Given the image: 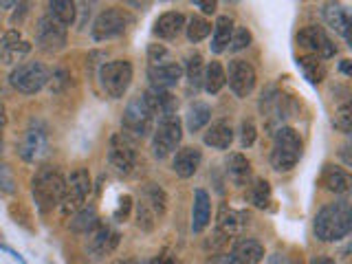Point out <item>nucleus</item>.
Returning a JSON list of instances; mask_svg holds the SVG:
<instances>
[{
	"mask_svg": "<svg viewBox=\"0 0 352 264\" xmlns=\"http://www.w3.org/2000/svg\"><path fill=\"white\" fill-rule=\"evenodd\" d=\"M315 236L322 242H339L344 240L350 229H352V212H350V203L346 198L335 203H328L317 212L315 216Z\"/></svg>",
	"mask_w": 352,
	"mask_h": 264,
	"instance_id": "obj_1",
	"label": "nucleus"
},
{
	"mask_svg": "<svg viewBox=\"0 0 352 264\" xmlns=\"http://www.w3.org/2000/svg\"><path fill=\"white\" fill-rule=\"evenodd\" d=\"M64 187H66V179L58 168L44 165V168L36 172V176H33V181H31V194H33V203L40 209V214H49L55 207H60Z\"/></svg>",
	"mask_w": 352,
	"mask_h": 264,
	"instance_id": "obj_2",
	"label": "nucleus"
},
{
	"mask_svg": "<svg viewBox=\"0 0 352 264\" xmlns=\"http://www.w3.org/2000/svg\"><path fill=\"white\" fill-rule=\"evenodd\" d=\"M304 143L300 132L291 126H280L273 137V150H271V168L275 172H291L297 161L302 159Z\"/></svg>",
	"mask_w": 352,
	"mask_h": 264,
	"instance_id": "obj_3",
	"label": "nucleus"
},
{
	"mask_svg": "<svg viewBox=\"0 0 352 264\" xmlns=\"http://www.w3.org/2000/svg\"><path fill=\"white\" fill-rule=\"evenodd\" d=\"M139 141L132 139L130 135H126L124 130L115 132L110 137V146H108V163L113 172L117 176H130L132 172L137 170L139 163Z\"/></svg>",
	"mask_w": 352,
	"mask_h": 264,
	"instance_id": "obj_4",
	"label": "nucleus"
},
{
	"mask_svg": "<svg viewBox=\"0 0 352 264\" xmlns=\"http://www.w3.org/2000/svg\"><path fill=\"white\" fill-rule=\"evenodd\" d=\"M154 113L150 110V106L146 104L143 95H135L128 102L124 117H121V128H124L126 135H130L132 139H146L150 132L154 130Z\"/></svg>",
	"mask_w": 352,
	"mask_h": 264,
	"instance_id": "obj_5",
	"label": "nucleus"
},
{
	"mask_svg": "<svg viewBox=\"0 0 352 264\" xmlns=\"http://www.w3.org/2000/svg\"><path fill=\"white\" fill-rule=\"evenodd\" d=\"M181 139H183V124L179 115L159 117L157 128L152 130V154L157 159H168L181 146Z\"/></svg>",
	"mask_w": 352,
	"mask_h": 264,
	"instance_id": "obj_6",
	"label": "nucleus"
},
{
	"mask_svg": "<svg viewBox=\"0 0 352 264\" xmlns=\"http://www.w3.org/2000/svg\"><path fill=\"white\" fill-rule=\"evenodd\" d=\"M132 75H135V69L128 60L104 62L99 69V84L110 99H121L132 84Z\"/></svg>",
	"mask_w": 352,
	"mask_h": 264,
	"instance_id": "obj_7",
	"label": "nucleus"
},
{
	"mask_svg": "<svg viewBox=\"0 0 352 264\" xmlns=\"http://www.w3.org/2000/svg\"><path fill=\"white\" fill-rule=\"evenodd\" d=\"M51 71L42 62H22L18 64L9 75V84L16 88L18 93L36 95L49 84Z\"/></svg>",
	"mask_w": 352,
	"mask_h": 264,
	"instance_id": "obj_8",
	"label": "nucleus"
},
{
	"mask_svg": "<svg viewBox=\"0 0 352 264\" xmlns=\"http://www.w3.org/2000/svg\"><path fill=\"white\" fill-rule=\"evenodd\" d=\"M130 25V18L128 14L121 7H108L99 14L91 27V38L95 42H106V40H113L124 36V31Z\"/></svg>",
	"mask_w": 352,
	"mask_h": 264,
	"instance_id": "obj_9",
	"label": "nucleus"
},
{
	"mask_svg": "<svg viewBox=\"0 0 352 264\" xmlns=\"http://www.w3.org/2000/svg\"><path fill=\"white\" fill-rule=\"evenodd\" d=\"M91 174H88L86 168H77L75 172H71V176L66 179V187H64V196H62V203L60 209L64 216L75 214L86 201L88 192H91Z\"/></svg>",
	"mask_w": 352,
	"mask_h": 264,
	"instance_id": "obj_10",
	"label": "nucleus"
},
{
	"mask_svg": "<svg viewBox=\"0 0 352 264\" xmlns=\"http://www.w3.org/2000/svg\"><path fill=\"white\" fill-rule=\"evenodd\" d=\"M18 154L27 163H42L51 154L49 135L42 124H31L18 143Z\"/></svg>",
	"mask_w": 352,
	"mask_h": 264,
	"instance_id": "obj_11",
	"label": "nucleus"
},
{
	"mask_svg": "<svg viewBox=\"0 0 352 264\" xmlns=\"http://www.w3.org/2000/svg\"><path fill=\"white\" fill-rule=\"evenodd\" d=\"M69 42V33H66V27L58 25L55 20H51L49 16H42L38 20L36 27V47L44 53H58L66 47Z\"/></svg>",
	"mask_w": 352,
	"mask_h": 264,
	"instance_id": "obj_12",
	"label": "nucleus"
},
{
	"mask_svg": "<svg viewBox=\"0 0 352 264\" xmlns=\"http://www.w3.org/2000/svg\"><path fill=\"white\" fill-rule=\"evenodd\" d=\"M225 77L229 82V88L234 91L236 97L245 99L253 93V88H256V69L247 62V60H231L229 62V69L225 71Z\"/></svg>",
	"mask_w": 352,
	"mask_h": 264,
	"instance_id": "obj_13",
	"label": "nucleus"
},
{
	"mask_svg": "<svg viewBox=\"0 0 352 264\" xmlns=\"http://www.w3.org/2000/svg\"><path fill=\"white\" fill-rule=\"evenodd\" d=\"M119 231H115L110 225H104V223H99L91 234H88V253H91V258L93 260H104L106 256H110L117 245H119Z\"/></svg>",
	"mask_w": 352,
	"mask_h": 264,
	"instance_id": "obj_14",
	"label": "nucleus"
},
{
	"mask_svg": "<svg viewBox=\"0 0 352 264\" xmlns=\"http://www.w3.org/2000/svg\"><path fill=\"white\" fill-rule=\"evenodd\" d=\"M31 51V44L22 38L18 29H9L3 38H0V62L3 64H18L22 58H27Z\"/></svg>",
	"mask_w": 352,
	"mask_h": 264,
	"instance_id": "obj_15",
	"label": "nucleus"
},
{
	"mask_svg": "<svg viewBox=\"0 0 352 264\" xmlns=\"http://www.w3.org/2000/svg\"><path fill=\"white\" fill-rule=\"evenodd\" d=\"M249 225V214L247 212H238V209H231L227 203L220 205L218 209V220H216V231H220L227 238L240 236L242 229Z\"/></svg>",
	"mask_w": 352,
	"mask_h": 264,
	"instance_id": "obj_16",
	"label": "nucleus"
},
{
	"mask_svg": "<svg viewBox=\"0 0 352 264\" xmlns=\"http://www.w3.org/2000/svg\"><path fill=\"white\" fill-rule=\"evenodd\" d=\"M183 66L179 62H168L161 66H148V80L152 88H161V91H170L172 86L181 82Z\"/></svg>",
	"mask_w": 352,
	"mask_h": 264,
	"instance_id": "obj_17",
	"label": "nucleus"
},
{
	"mask_svg": "<svg viewBox=\"0 0 352 264\" xmlns=\"http://www.w3.org/2000/svg\"><path fill=\"white\" fill-rule=\"evenodd\" d=\"M201 161H203V152L194 146H187L176 150L172 159V170L179 179H192L198 172V168H201Z\"/></svg>",
	"mask_w": 352,
	"mask_h": 264,
	"instance_id": "obj_18",
	"label": "nucleus"
},
{
	"mask_svg": "<svg viewBox=\"0 0 352 264\" xmlns=\"http://www.w3.org/2000/svg\"><path fill=\"white\" fill-rule=\"evenodd\" d=\"M231 264H260L264 260V245L256 238H240L229 253Z\"/></svg>",
	"mask_w": 352,
	"mask_h": 264,
	"instance_id": "obj_19",
	"label": "nucleus"
},
{
	"mask_svg": "<svg viewBox=\"0 0 352 264\" xmlns=\"http://www.w3.org/2000/svg\"><path fill=\"white\" fill-rule=\"evenodd\" d=\"M319 183H322V187L326 192L335 194V196L350 192V174L344 168H339V165H333V163L324 165L322 176H319Z\"/></svg>",
	"mask_w": 352,
	"mask_h": 264,
	"instance_id": "obj_20",
	"label": "nucleus"
},
{
	"mask_svg": "<svg viewBox=\"0 0 352 264\" xmlns=\"http://www.w3.org/2000/svg\"><path fill=\"white\" fill-rule=\"evenodd\" d=\"M143 99H146V104L150 106V110L157 119L165 115H176V110H179V102H176V97L170 91H161V88L150 86L148 91L143 93Z\"/></svg>",
	"mask_w": 352,
	"mask_h": 264,
	"instance_id": "obj_21",
	"label": "nucleus"
},
{
	"mask_svg": "<svg viewBox=\"0 0 352 264\" xmlns=\"http://www.w3.org/2000/svg\"><path fill=\"white\" fill-rule=\"evenodd\" d=\"M322 16L326 20V25L333 29L335 33H341V36L346 38L348 47H352V38H350L352 22H350L348 11L341 7V5H337V3H326L324 9H322Z\"/></svg>",
	"mask_w": 352,
	"mask_h": 264,
	"instance_id": "obj_22",
	"label": "nucleus"
},
{
	"mask_svg": "<svg viewBox=\"0 0 352 264\" xmlns=\"http://www.w3.org/2000/svg\"><path fill=\"white\" fill-rule=\"evenodd\" d=\"M209 220H212V198L205 190L194 192V203H192V231L194 234H203L207 229Z\"/></svg>",
	"mask_w": 352,
	"mask_h": 264,
	"instance_id": "obj_23",
	"label": "nucleus"
},
{
	"mask_svg": "<svg viewBox=\"0 0 352 264\" xmlns=\"http://www.w3.org/2000/svg\"><path fill=\"white\" fill-rule=\"evenodd\" d=\"M139 203L146 205L159 220L165 216V212H168V194H165V190L159 183H146V185H143L141 194H139Z\"/></svg>",
	"mask_w": 352,
	"mask_h": 264,
	"instance_id": "obj_24",
	"label": "nucleus"
},
{
	"mask_svg": "<svg viewBox=\"0 0 352 264\" xmlns=\"http://www.w3.org/2000/svg\"><path fill=\"white\" fill-rule=\"evenodd\" d=\"M203 141H205V146L214 150H229L231 143H234V128H231L227 119H218L207 128Z\"/></svg>",
	"mask_w": 352,
	"mask_h": 264,
	"instance_id": "obj_25",
	"label": "nucleus"
},
{
	"mask_svg": "<svg viewBox=\"0 0 352 264\" xmlns=\"http://www.w3.org/2000/svg\"><path fill=\"white\" fill-rule=\"evenodd\" d=\"M185 29V16L181 11H165L154 20V36L161 40H174Z\"/></svg>",
	"mask_w": 352,
	"mask_h": 264,
	"instance_id": "obj_26",
	"label": "nucleus"
},
{
	"mask_svg": "<svg viewBox=\"0 0 352 264\" xmlns=\"http://www.w3.org/2000/svg\"><path fill=\"white\" fill-rule=\"evenodd\" d=\"M185 80H187V88L194 91V95L203 88V77H205V60L203 55L194 51L185 58Z\"/></svg>",
	"mask_w": 352,
	"mask_h": 264,
	"instance_id": "obj_27",
	"label": "nucleus"
},
{
	"mask_svg": "<svg viewBox=\"0 0 352 264\" xmlns=\"http://www.w3.org/2000/svg\"><path fill=\"white\" fill-rule=\"evenodd\" d=\"M231 33H234V18H231V16H218L216 18V25H214L212 44H209L212 53L220 55V53H225L229 49Z\"/></svg>",
	"mask_w": 352,
	"mask_h": 264,
	"instance_id": "obj_28",
	"label": "nucleus"
},
{
	"mask_svg": "<svg viewBox=\"0 0 352 264\" xmlns=\"http://www.w3.org/2000/svg\"><path fill=\"white\" fill-rule=\"evenodd\" d=\"M99 223H102V220H99L97 207L95 205H82L71 216L69 227H71V231H75V234H91Z\"/></svg>",
	"mask_w": 352,
	"mask_h": 264,
	"instance_id": "obj_29",
	"label": "nucleus"
},
{
	"mask_svg": "<svg viewBox=\"0 0 352 264\" xmlns=\"http://www.w3.org/2000/svg\"><path fill=\"white\" fill-rule=\"evenodd\" d=\"M227 174L236 185H240V187L247 185V181L251 179V161L240 152L229 154L227 157Z\"/></svg>",
	"mask_w": 352,
	"mask_h": 264,
	"instance_id": "obj_30",
	"label": "nucleus"
},
{
	"mask_svg": "<svg viewBox=\"0 0 352 264\" xmlns=\"http://www.w3.org/2000/svg\"><path fill=\"white\" fill-rule=\"evenodd\" d=\"M326 38H328V33L324 29L311 25V27H304L300 33H297V44H300L302 49H306L308 55H319Z\"/></svg>",
	"mask_w": 352,
	"mask_h": 264,
	"instance_id": "obj_31",
	"label": "nucleus"
},
{
	"mask_svg": "<svg viewBox=\"0 0 352 264\" xmlns=\"http://www.w3.org/2000/svg\"><path fill=\"white\" fill-rule=\"evenodd\" d=\"M297 66H300V71L304 75V80H308V84L317 86L324 82L326 66L317 55H302V58H297Z\"/></svg>",
	"mask_w": 352,
	"mask_h": 264,
	"instance_id": "obj_32",
	"label": "nucleus"
},
{
	"mask_svg": "<svg viewBox=\"0 0 352 264\" xmlns=\"http://www.w3.org/2000/svg\"><path fill=\"white\" fill-rule=\"evenodd\" d=\"M47 16L62 27H71L75 25V18H77V5L71 3V0H53V3H49Z\"/></svg>",
	"mask_w": 352,
	"mask_h": 264,
	"instance_id": "obj_33",
	"label": "nucleus"
},
{
	"mask_svg": "<svg viewBox=\"0 0 352 264\" xmlns=\"http://www.w3.org/2000/svg\"><path fill=\"white\" fill-rule=\"evenodd\" d=\"M227 84V77H225V66L212 60L205 66V77H203V88L209 95H218L223 91V86Z\"/></svg>",
	"mask_w": 352,
	"mask_h": 264,
	"instance_id": "obj_34",
	"label": "nucleus"
},
{
	"mask_svg": "<svg viewBox=\"0 0 352 264\" xmlns=\"http://www.w3.org/2000/svg\"><path fill=\"white\" fill-rule=\"evenodd\" d=\"M209 121H212V106L205 104V102H194L187 110V119H185V126L190 132H198L203 130Z\"/></svg>",
	"mask_w": 352,
	"mask_h": 264,
	"instance_id": "obj_35",
	"label": "nucleus"
},
{
	"mask_svg": "<svg viewBox=\"0 0 352 264\" xmlns=\"http://www.w3.org/2000/svg\"><path fill=\"white\" fill-rule=\"evenodd\" d=\"M209 31H212V25L203 16H192L190 20H185V33L192 44L203 42L209 36Z\"/></svg>",
	"mask_w": 352,
	"mask_h": 264,
	"instance_id": "obj_36",
	"label": "nucleus"
},
{
	"mask_svg": "<svg viewBox=\"0 0 352 264\" xmlns=\"http://www.w3.org/2000/svg\"><path fill=\"white\" fill-rule=\"evenodd\" d=\"M273 201L271 183L267 179H256L251 185V203L258 209H267Z\"/></svg>",
	"mask_w": 352,
	"mask_h": 264,
	"instance_id": "obj_37",
	"label": "nucleus"
},
{
	"mask_svg": "<svg viewBox=\"0 0 352 264\" xmlns=\"http://www.w3.org/2000/svg\"><path fill=\"white\" fill-rule=\"evenodd\" d=\"M333 126H335V130L344 132V135H348V132H350V128H352V106H350L348 99L344 104H339V108L335 110Z\"/></svg>",
	"mask_w": 352,
	"mask_h": 264,
	"instance_id": "obj_38",
	"label": "nucleus"
},
{
	"mask_svg": "<svg viewBox=\"0 0 352 264\" xmlns=\"http://www.w3.org/2000/svg\"><path fill=\"white\" fill-rule=\"evenodd\" d=\"M71 84V73L66 71V69H62V66H58V69H53V73L49 75V88H51V93H55V95H60V93H64L66 91V86Z\"/></svg>",
	"mask_w": 352,
	"mask_h": 264,
	"instance_id": "obj_39",
	"label": "nucleus"
},
{
	"mask_svg": "<svg viewBox=\"0 0 352 264\" xmlns=\"http://www.w3.org/2000/svg\"><path fill=\"white\" fill-rule=\"evenodd\" d=\"M253 36L247 27H234V33H231V42H229V51L231 53H238V51H245L249 44H251Z\"/></svg>",
	"mask_w": 352,
	"mask_h": 264,
	"instance_id": "obj_40",
	"label": "nucleus"
},
{
	"mask_svg": "<svg viewBox=\"0 0 352 264\" xmlns=\"http://www.w3.org/2000/svg\"><path fill=\"white\" fill-rule=\"evenodd\" d=\"M256 137H258V128H256V121H253L251 117L242 119L240 124V146L242 148H251L253 143H256Z\"/></svg>",
	"mask_w": 352,
	"mask_h": 264,
	"instance_id": "obj_41",
	"label": "nucleus"
},
{
	"mask_svg": "<svg viewBox=\"0 0 352 264\" xmlns=\"http://www.w3.org/2000/svg\"><path fill=\"white\" fill-rule=\"evenodd\" d=\"M0 192L3 194H16L18 192V183H16V176L11 172L9 165L0 163Z\"/></svg>",
	"mask_w": 352,
	"mask_h": 264,
	"instance_id": "obj_42",
	"label": "nucleus"
},
{
	"mask_svg": "<svg viewBox=\"0 0 352 264\" xmlns=\"http://www.w3.org/2000/svg\"><path fill=\"white\" fill-rule=\"evenodd\" d=\"M148 62H150V66L168 64V62H172L170 51L165 49L163 44H150V47H148Z\"/></svg>",
	"mask_w": 352,
	"mask_h": 264,
	"instance_id": "obj_43",
	"label": "nucleus"
},
{
	"mask_svg": "<svg viewBox=\"0 0 352 264\" xmlns=\"http://www.w3.org/2000/svg\"><path fill=\"white\" fill-rule=\"evenodd\" d=\"M130 209H132V198L128 194L121 196L119 198V207H117V212H115V220H126L130 216Z\"/></svg>",
	"mask_w": 352,
	"mask_h": 264,
	"instance_id": "obj_44",
	"label": "nucleus"
},
{
	"mask_svg": "<svg viewBox=\"0 0 352 264\" xmlns=\"http://www.w3.org/2000/svg\"><path fill=\"white\" fill-rule=\"evenodd\" d=\"M267 264H304L300 258H289L286 253H273V256H269Z\"/></svg>",
	"mask_w": 352,
	"mask_h": 264,
	"instance_id": "obj_45",
	"label": "nucleus"
},
{
	"mask_svg": "<svg viewBox=\"0 0 352 264\" xmlns=\"http://www.w3.org/2000/svg\"><path fill=\"white\" fill-rule=\"evenodd\" d=\"M194 7L201 9L203 14L212 16V14H216V7H218V3H216V0H194Z\"/></svg>",
	"mask_w": 352,
	"mask_h": 264,
	"instance_id": "obj_46",
	"label": "nucleus"
},
{
	"mask_svg": "<svg viewBox=\"0 0 352 264\" xmlns=\"http://www.w3.org/2000/svg\"><path fill=\"white\" fill-rule=\"evenodd\" d=\"M203 264H231V258H229V253L225 251H220V253H209L207 260Z\"/></svg>",
	"mask_w": 352,
	"mask_h": 264,
	"instance_id": "obj_47",
	"label": "nucleus"
},
{
	"mask_svg": "<svg viewBox=\"0 0 352 264\" xmlns=\"http://www.w3.org/2000/svg\"><path fill=\"white\" fill-rule=\"evenodd\" d=\"M148 264H179V262H176V258L172 256V253L170 251H163L161 253V256H157V258H152Z\"/></svg>",
	"mask_w": 352,
	"mask_h": 264,
	"instance_id": "obj_48",
	"label": "nucleus"
},
{
	"mask_svg": "<svg viewBox=\"0 0 352 264\" xmlns=\"http://www.w3.org/2000/svg\"><path fill=\"white\" fill-rule=\"evenodd\" d=\"M339 157H341V161H344V165H352V157H350V146H348V143H346V146H341Z\"/></svg>",
	"mask_w": 352,
	"mask_h": 264,
	"instance_id": "obj_49",
	"label": "nucleus"
},
{
	"mask_svg": "<svg viewBox=\"0 0 352 264\" xmlns=\"http://www.w3.org/2000/svg\"><path fill=\"white\" fill-rule=\"evenodd\" d=\"M311 264H337L335 258H330V256H317L311 260Z\"/></svg>",
	"mask_w": 352,
	"mask_h": 264,
	"instance_id": "obj_50",
	"label": "nucleus"
},
{
	"mask_svg": "<svg viewBox=\"0 0 352 264\" xmlns=\"http://www.w3.org/2000/svg\"><path fill=\"white\" fill-rule=\"evenodd\" d=\"M339 71L344 73V75H352V62H350V60H341Z\"/></svg>",
	"mask_w": 352,
	"mask_h": 264,
	"instance_id": "obj_51",
	"label": "nucleus"
},
{
	"mask_svg": "<svg viewBox=\"0 0 352 264\" xmlns=\"http://www.w3.org/2000/svg\"><path fill=\"white\" fill-rule=\"evenodd\" d=\"M5 124H7V115H5V106H3V102H0V130L5 128Z\"/></svg>",
	"mask_w": 352,
	"mask_h": 264,
	"instance_id": "obj_52",
	"label": "nucleus"
},
{
	"mask_svg": "<svg viewBox=\"0 0 352 264\" xmlns=\"http://www.w3.org/2000/svg\"><path fill=\"white\" fill-rule=\"evenodd\" d=\"M5 154V139H3V130H0V157Z\"/></svg>",
	"mask_w": 352,
	"mask_h": 264,
	"instance_id": "obj_53",
	"label": "nucleus"
},
{
	"mask_svg": "<svg viewBox=\"0 0 352 264\" xmlns=\"http://www.w3.org/2000/svg\"><path fill=\"white\" fill-rule=\"evenodd\" d=\"M119 264H143V262H139V260H135V258H128V260H121Z\"/></svg>",
	"mask_w": 352,
	"mask_h": 264,
	"instance_id": "obj_54",
	"label": "nucleus"
},
{
	"mask_svg": "<svg viewBox=\"0 0 352 264\" xmlns=\"http://www.w3.org/2000/svg\"><path fill=\"white\" fill-rule=\"evenodd\" d=\"M0 249H5V251H7V247H5V245H3V242H0Z\"/></svg>",
	"mask_w": 352,
	"mask_h": 264,
	"instance_id": "obj_55",
	"label": "nucleus"
},
{
	"mask_svg": "<svg viewBox=\"0 0 352 264\" xmlns=\"http://www.w3.org/2000/svg\"><path fill=\"white\" fill-rule=\"evenodd\" d=\"M0 95H3V88H0Z\"/></svg>",
	"mask_w": 352,
	"mask_h": 264,
	"instance_id": "obj_56",
	"label": "nucleus"
}]
</instances>
